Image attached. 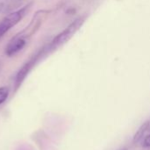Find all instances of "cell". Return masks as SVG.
I'll return each instance as SVG.
<instances>
[{
    "instance_id": "7",
    "label": "cell",
    "mask_w": 150,
    "mask_h": 150,
    "mask_svg": "<svg viewBox=\"0 0 150 150\" xmlns=\"http://www.w3.org/2000/svg\"><path fill=\"white\" fill-rule=\"evenodd\" d=\"M9 96V88L6 86L0 87V105H2Z\"/></svg>"
},
{
    "instance_id": "5",
    "label": "cell",
    "mask_w": 150,
    "mask_h": 150,
    "mask_svg": "<svg viewBox=\"0 0 150 150\" xmlns=\"http://www.w3.org/2000/svg\"><path fill=\"white\" fill-rule=\"evenodd\" d=\"M28 40L23 39V38H20V37H18L17 35L14 36L9 42V44L7 45L6 48H5V54L7 56H12L14 54H16L17 53H18L20 50H22L26 43H27Z\"/></svg>"
},
{
    "instance_id": "4",
    "label": "cell",
    "mask_w": 150,
    "mask_h": 150,
    "mask_svg": "<svg viewBox=\"0 0 150 150\" xmlns=\"http://www.w3.org/2000/svg\"><path fill=\"white\" fill-rule=\"evenodd\" d=\"M44 50H41L39 54H37L36 55H34L33 57H32L27 62H25L18 70V72L17 73L16 76V80H15V90L17 91L20 85L22 84V83L24 82V80L25 79V77L27 76V75L30 73V71L32 70V69L33 68V66L35 65V63L38 62L40 56H41L42 52Z\"/></svg>"
},
{
    "instance_id": "8",
    "label": "cell",
    "mask_w": 150,
    "mask_h": 150,
    "mask_svg": "<svg viewBox=\"0 0 150 150\" xmlns=\"http://www.w3.org/2000/svg\"><path fill=\"white\" fill-rule=\"evenodd\" d=\"M142 148H145V149H149L150 148V134L146 135L144 137V140L142 141Z\"/></svg>"
},
{
    "instance_id": "2",
    "label": "cell",
    "mask_w": 150,
    "mask_h": 150,
    "mask_svg": "<svg viewBox=\"0 0 150 150\" xmlns=\"http://www.w3.org/2000/svg\"><path fill=\"white\" fill-rule=\"evenodd\" d=\"M49 13H50V11H47V10L37 11L35 14L33 16L28 25H26L19 33H18L17 36L28 40L32 36H33L39 31V29L40 28L44 21L47 19Z\"/></svg>"
},
{
    "instance_id": "10",
    "label": "cell",
    "mask_w": 150,
    "mask_h": 150,
    "mask_svg": "<svg viewBox=\"0 0 150 150\" xmlns=\"http://www.w3.org/2000/svg\"><path fill=\"white\" fill-rule=\"evenodd\" d=\"M123 150H127V149H123Z\"/></svg>"
},
{
    "instance_id": "6",
    "label": "cell",
    "mask_w": 150,
    "mask_h": 150,
    "mask_svg": "<svg viewBox=\"0 0 150 150\" xmlns=\"http://www.w3.org/2000/svg\"><path fill=\"white\" fill-rule=\"evenodd\" d=\"M150 128V121L148 120L146 122H144L141 127L140 128L138 129V131L136 132V134H134V138H133V142L134 144H137L139 143L145 136H146V134L149 132Z\"/></svg>"
},
{
    "instance_id": "3",
    "label": "cell",
    "mask_w": 150,
    "mask_h": 150,
    "mask_svg": "<svg viewBox=\"0 0 150 150\" xmlns=\"http://www.w3.org/2000/svg\"><path fill=\"white\" fill-rule=\"evenodd\" d=\"M32 3L28 4L27 5L24 6L23 8L13 11L8 15H6L3 20L0 22V38L6 33L8 32L11 27L16 25L19 21L22 20V18L25 16V14L29 11L32 6Z\"/></svg>"
},
{
    "instance_id": "9",
    "label": "cell",
    "mask_w": 150,
    "mask_h": 150,
    "mask_svg": "<svg viewBox=\"0 0 150 150\" xmlns=\"http://www.w3.org/2000/svg\"><path fill=\"white\" fill-rule=\"evenodd\" d=\"M2 68H3V60H2V58H0V72H1Z\"/></svg>"
},
{
    "instance_id": "1",
    "label": "cell",
    "mask_w": 150,
    "mask_h": 150,
    "mask_svg": "<svg viewBox=\"0 0 150 150\" xmlns=\"http://www.w3.org/2000/svg\"><path fill=\"white\" fill-rule=\"evenodd\" d=\"M84 21H85V17H79L76 19H75L65 30H63L62 33H60L57 36L54 38V40L51 41V43L48 46V49L54 50L62 47V45L66 44L82 27Z\"/></svg>"
}]
</instances>
